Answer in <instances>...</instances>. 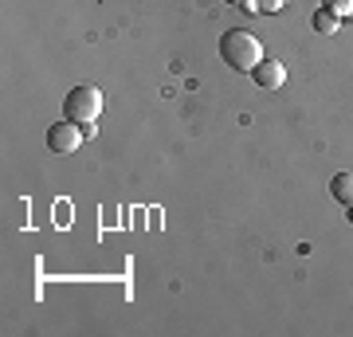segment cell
Segmentation results:
<instances>
[{
	"label": "cell",
	"instance_id": "obj_1",
	"mask_svg": "<svg viewBox=\"0 0 353 337\" xmlns=\"http://www.w3.org/2000/svg\"><path fill=\"white\" fill-rule=\"evenodd\" d=\"M220 55H224V63L232 71H248V75L263 63V48H259V39L248 28H228L220 36Z\"/></svg>",
	"mask_w": 353,
	"mask_h": 337
},
{
	"label": "cell",
	"instance_id": "obj_5",
	"mask_svg": "<svg viewBox=\"0 0 353 337\" xmlns=\"http://www.w3.org/2000/svg\"><path fill=\"white\" fill-rule=\"evenodd\" d=\"M330 192H334V200H338V204H345V208H350V204H353V173H338L334 181H330Z\"/></svg>",
	"mask_w": 353,
	"mask_h": 337
},
{
	"label": "cell",
	"instance_id": "obj_7",
	"mask_svg": "<svg viewBox=\"0 0 353 337\" xmlns=\"http://www.w3.org/2000/svg\"><path fill=\"white\" fill-rule=\"evenodd\" d=\"M322 8H330L334 16H353V0H322Z\"/></svg>",
	"mask_w": 353,
	"mask_h": 337
},
{
	"label": "cell",
	"instance_id": "obj_6",
	"mask_svg": "<svg viewBox=\"0 0 353 337\" xmlns=\"http://www.w3.org/2000/svg\"><path fill=\"white\" fill-rule=\"evenodd\" d=\"M314 32H322V36H334V32H338V16L330 12V8H318V12H314Z\"/></svg>",
	"mask_w": 353,
	"mask_h": 337
},
{
	"label": "cell",
	"instance_id": "obj_8",
	"mask_svg": "<svg viewBox=\"0 0 353 337\" xmlns=\"http://www.w3.org/2000/svg\"><path fill=\"white\" fill-rule=\"evenodd\" d=\"M283 4H287V0H255V8H259V12H279Z\"/></svg>",
	"mask_w": 353,
	"mask_h": 337
},
{
	"label": "cell",
	"instance_id": "obj_9",
	"mask_svg": "<svg viewBox=\"0 0 353 337\" xmlns=\"http://www.w3.org/2000/svg\"><path fill=\"white\" fill-rule=\"evenodd\" d=\"M228 4H236V8H248V12H255V0H228Z\"/></svg>",
	"mask_w": 353,
	"mask_h": 337
},
{
	"label": "cell",
	"instance_id": "obj_4",
	"mask_svg": "<svg viewBox=\"0 0 353 337\" xmlns=\"http://www.w3.org/2000/svg\"><path fill=\"white\" fill-rule=\"evenodd\" d=\"M252 79H255V87L259 90H279L283 83H287V67H283L279 59H263L252 71Z\"/></svg>",
	"mask_w": 353,
	"mask_h": 337
},
{
	"label": "cell",
	"instance_id": "obj_2",
	"mask_svg": "<svg viewBox=\"0 0 353 337\" xmlns=\"http://www.w3.org/2000/svg\"><path fill=\"white\" fill-rule=\"evenodd\" d=\"M63 114L75 125H90L102 114V90L83 83V87H71V94L63 99Z\"/></svg>",
	"mask_w": 353,
	"mask_h": 337
},
{
	"label": "cell",
	"instance_id": "obj_3",
	"mask_svg": "<svg viewBox=\"0 0 353 337\" xmlns=\"http://www.w3.org/2000/svg\"><path fill=\"white\" fill-rule=\"evenodd\" d=\"M83 145V130H79L71 118H63V122L48 125V150L59 153V157H71V153Z\"/></svg>",
	"mask_w": 353,
	"mask_h": 337
}]
</instances>
